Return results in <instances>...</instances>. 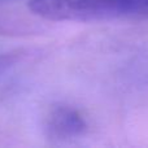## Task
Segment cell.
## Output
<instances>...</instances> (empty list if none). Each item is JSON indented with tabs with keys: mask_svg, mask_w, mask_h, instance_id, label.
I'll return each mask as SVG.
<instances>
[{
	"mask_svg": "<svg viewBox=\"0 0 148 148\" xmlns=\"http://www.w3.org/2000/svg\"><path fill=\"white\" fill-rule=\"evenodd\" d=\"M47 129L53 138L69 139L81 135L86 130V121L78 110L61 105L51 110L47 121Z\"/></svg>",
	"mask_w": 148,
	"mask_h": 148,
	"instance_id": "cell-1",
	"label": "cell"
}]
</instances>
